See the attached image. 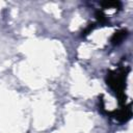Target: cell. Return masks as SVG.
I'll return each instance as SVG.
<instances>
[{"label": "cell", "mask_w": 133, "mask_h": 133, "mask_svg": "<svg viewBox=\"0 0 133 133\" xmlns=\"http://www.w3.org/2000/svg\"><path fill=\"white\" fill-rule=\"evenodd\" d=\"M114 117L121 122H126L131 117V108L130 105L128 107H123L122 109L114 111Z\"/></svg>", "instance_id": "1"}, {"label": "cell", "mask_w": 133, "mask_h": 133, "mask_svg": "<svg viewBox=\"0 0 133 133\" xmlns=\"http://www.w3.org/2000/svg\"><path fill=\"white\" fill-rule=\"evenodd\" d=\"M127 36V31L126 30H119V31H116L112 37H111V44L112 45H119L124 38Z\"/></svg>", "instance_id": "2"}, {"label": "cell", "mask_w": 133, "mask_h": 133, "mask_svg": "<svg viewBox=\"0 0 133 133\" xmlns=\"http://www.w3.org/2000/svg\"><path fill=\"white\" fill-rule=\"evenodd\" d=\"M101 5L104 8H108V7H115V8H119L122 6V3L119 1H106V2H102Z\"/></svg>", "instance_id": "3"}, {"label": "cell", "mask_w": 133, "mask_h": 133, "mask_svg": "<svg viewBox=\"0 0 133 133\" xmlns=\"http://www.w3.org/2000/svg\"><path fill=\"white\" fill-rule=\"evenodd\" d=\"M96 17H97V19H98V21H99L100 23H106V21H107L105 15H104L102 11H97V12H96Z\"/></svg>", "instance_id": "4"}, {"label": "cell", "mask_w": 133, "mask_h": 133, "mask_svg": "<svg viewBox=\"0 0 133 133\" xmlns=\"http://www.w3.org/2000/svg\"><path fill=\"white\" fill-rule=\"evenodd\" d=\"M94 28H95V24H90V25H89V26L86 28V30L83 32V35H86V34H88V32H89L90 30H92Z\"/></svg>", "instance_id": "5"}]
</instances>
